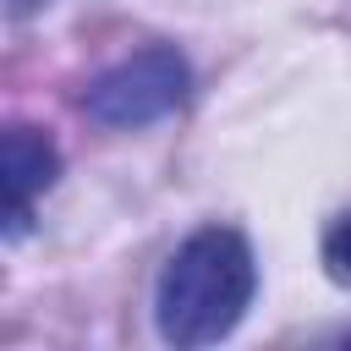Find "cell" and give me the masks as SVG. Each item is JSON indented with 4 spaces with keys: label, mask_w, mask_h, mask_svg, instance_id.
I'll return each mask as SVG.
<instances>
[{
    "label": "cell",
    "mask_w": 351,
    "mask_h": 351,
    "mask_svg": "<svg viewBox=\"0 0 351 351\" xmlns=\"http://www.w3.org/2000/svg\"><path fill=\"white\" fill-rule=\"evenodd\" d=\"M258 296V258L241 230L203 225L192 230L159 269L154 285V324L159 340L176 351L219 346Z\"/></svg>",
    "instance_id": "obj_1"
},
{
    "label": "cell",
    "mask_w": 351,
    "mask_h": 351,
    "mask_svg": "<svg viewBox=\"0 0 351 351\" xmlns=\"http://www.w3.org/2000/svg\"><path fill=\"white\" fill-rule=\"evenodd\" d=\"M186 88H192L186 55L170 44H148V49L115 60L110 71H99L82 88V110H88V121H99L110 132H137V126L176 115L186 104Z\"/></svg>",
    "instance_id": "obj_2"
},
{
    "label": "cell",
    "mask_w": 351,
    "mask_h": 351,
    "mask_svg": "<svg viewBox=\"0 0 351 351\" xmlns=\"http://www.w3.org/2000/svg\"><path fill=\"white\" fill-rule=\"evenodd\" d=\"M60 154L38 126H5L0 137V192H5V241H16L33 219V203L55 186Z\"/></svg>",
    "instance_id": "obj_3"
},
{
    "label": "cell",
    "mask_w": 351,
    "mask_h": 351,
    "mask_svg": "<svg viewBox=\"0 0 351 351\" xmlns=\"http://www.w3.org/2000/svg\"><path fill=\"white\" fill-rule=\"evenodd\" d=\"M318 252H324V274L351 291V208L324 230V247H318Z\"/></svg>",
    "instance_id": "obj_4"
},
{
    "label": "cell",
    "mask_w": 351,
    "mask_h": 351,
    "mask_svg": "<svg viewBox=\"0 0 351 351\" xmlns=\"http://www.w3.org/2000/svg\"><path fill=\"white\" fill-rule=\"evenodd\" d=\"M16 5H38V0H16Z\"/></svg>",
    "instance_id": "obj_5"
}]
</instances>
